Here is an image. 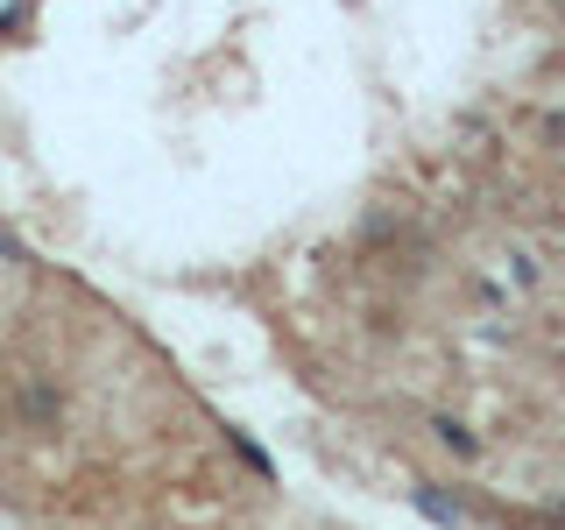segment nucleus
Instances as JSON below:
<instances>
[{"instance_id": "f257e3e1", "label": "nucleus", "mask_w": 565, "mask_h": 530, "mask_svg": "<svg viewBox=\"0 0 565 530\" xmlns=\"http://www.w3.org/2000/svg\"><path fill=\"white\" fill-rule=\"evenodd\" d=\"M431 432H438V438H446V446H452L459 459H473V453H481V438H473V432H467V424H459V417H438V424H431Z\"/></svg>"}, {"instance_id": "7ed1b4c3", "label": "nucleus", "mask_w": 565, "mask_h": 530, "mask_svg": "<svg viewBox=\"0 0 565 530\" xmlns=\"http://www.w3.org/2000/svg\"><path fill=\"white\" fill-rule=\"evenodd\" d=\"M22 411H29V417H57V396H50V389H29Z\"/></svg>"}, {"instance_id": "20e7f679", "label": "nucleus", "mask_w": 565, "mask_h": 530, "mask_svg": "<svg viewBox=\"0 0 565 530\" xmlns=\"http://www.w3.org/2000/svg\"><path fill=\"white\" fill-rule=\"evenodd\" d=\"M234 453H241V459H247V467H255V474H269V453H262L255 438H241V432H234Z\"/></svg>"}, {"instance_id": "f03ea898", "label": "nucleus", "mask_w": 565, "mask_h": 530, "mask_svg": "<svg viewBox=\"0 0 565 530\" xmlns=\"http://www.w3.org/2000/svg\"><path fill=\"white\" fill-rule=\"evenodd\" d=\"M417 509H424V517H438V523H452V530L467 523V517H459V509H452V502H446L438 488H417Z\"/></svg>"}]
</instances>
